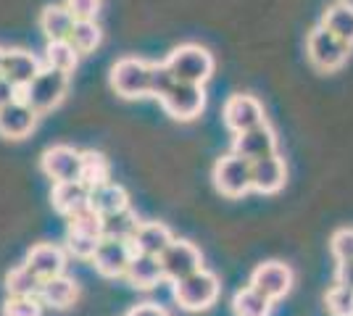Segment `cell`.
<instances>
[{
    "label": "cell",
    "instance_id": "1",
    "mask_svg": "<svg viewBox=\"0 0 353 316\" xmlns=\"http://www.w3.org/2000/svg\"><path fill=\"white\" fill-rule=\"evenodd\" d=\"M219 277L214 271L201 269L179 280L172 285V298L176 301V306L182 311H190V314H198V311H208L214 303L219 301Z\"/></svg>",
    "mask_w": 353,
    "mask_h": 316
},
{
    "label": "cell",
    "instance_id": "7",
    "mask_svg": "<svg viewBox=\"0 0 353 316\" xmlns=\"http://www.w3.org/2000/svg\"><path fill=\"white\" fill-rule=\"evenodd\" d=\"M159 103L174 121H192L198 119L203 114V108H206V90L201 85L176 82Z\"/></svg>",
    "mask_w": 353,
    "mask_h": 316
},
{
    "label": "cell",
    "instance_id": "20",
    "mask_svg": "<svg viewBox=\"0 0 353 316\" xmlns=\"http://www.w3.org/2000/svg\"><path fill=\"white\" fill-rule=\"evenodd\" d=\"M90 209L101 216H114V213H121V211L130 209V193L117 185V182H105V185H98L90 190Z\"/></svg>",
    "mask_w": 353,
    "mask_h": 316
},
{
    "label": "cell",
    "instance_id": "18",
    "mask_svg": "<svg viewBox=\"0 0 353 316\" xmlns=\"http://www.w3.org/2000/svg\"><path fill=\"white\" fill-rule=\"evenodd\" d=\"M285 180H288V166L280 153L253 161V190L272 196L285 187Z\"/></svg>",
    "mask_w": 353,
    "mask_h": 316
},
{
    "label": "cell",
    "instance_id": "13",
    "mask_svg": "<svg viewBox=\"0 0 353 316\" xmlns=\"http://www.w3.org/2000/svg\"><path fill=\"white\" fill-rule=\"evenodd\" d=\"M24 264L30 266L32 274L40 282H48L53 277H61L63 269H66V248L53 245V242H37L27 251Z\"/></svg>",
    "mask_w": 353,
    "mask_h": 316
},
{
    "label": "cell",
    "instance_id": "29",
    "mask_svg": "<svg viewBox=\"0 0 353 316\" xmlns=\"http://www.w3.org/2000/svg\"><path fill=\"white\" fill-rule=\"evenodd\" d=\"M69 43L79 50V56H88V53H92L95 48L103 43V30H101L98 21H74Z\"/></svg>",
    "mask_w": 353,
    "mask_h": 316
},
{
    "label": "cell",
    "instance_id": "12",
    "mask_svg": "<svg viewBox=\"0 0 353 316\" xmlns=\"http://www.w3.org/2000/svg\"><path fill=\"white\" fill-rule=\"evenodd\" d=\"M132 256L134 251L127 240H108V238H103L98 251H95V256H92V266L105 280H119V277L127 274V266H130Z\"/></svg>",
    "mask_w": 353,
    "mask_h": 316
},
{
    "label": "cell",
    "instance_id": "19",
    "mask_svg": "<svg viewBox=\"0 0 353 316\" xmlns=\"http://www.w3.org/2000/svg\"><path fill=\"white\" fill-rule=\"evenodd\" d=\"M50 203L61 216H74L79 211L90 209V187L82 182H59L50 190Z\"/></svg>",
    "mask_w": 353,
    "mask_h": 316
},
{
    "label": "cell",
    "instance_id": "37",
    "mask_svg": "<svg viewBox=\"0 0 353 316\" xmlns=\"http://www.w3.org/2000/svg\"><path fill=\"white\" fill-rule=\"evenodd\" d=\"M63 6L74 21H95V16L101 14V0H63Z\"/></svg>",
    "mask_w": 353,
    "mask_h": 316
},
{
    "label": "cell",
    "instance_id": "10",
    "mask_svg": "<svg viewBox=\"0 0 353 316\" xmlns=\"http://www.w3.org/2000/svg\"><path fill=\"white\" fill-rule=\"evenodd\" d=\"M40 169L53 185L59 182H82V151L72 145H53L43 153Z\"/></svg>",
    "mask_w": 353,
    "mask_h": 316
},
{
    "label": "cell",
    "instance_id": "5",
    "mask_svg": "<svg viewBox=\"0 0 353 316\" xmlns=\"http://www.w3.org/2000/svg\"><path fill=\"white\" fill-rule=\"evenodd\" d=\"M214 185L221 196L243 198L253 190V164L237 153H227L214 164Z\"/></svg>",
    "mask_w": 353,
    "mask_h": 316
},
{
    "label": "cell",
    "instance_id": "26",
    "mask_svg": "<svg viewBox=\"0 0 353 316\" xmlns=\"http://www.w3.org/2000/svg\"><path fill=\"white\" fill-rule=\"evenodd\" d=\"M77 66H79V50L69 40H56V43L45 45V69L72 74Z\"/></svg>",
    "mask_w": 353,
    "mask_h": 316
},
{
    "label": "cell",
    "instance_id": "35",
    "mask_svg": "<svg viewBox=\"0 0 353 316\" xmlns=\"http://www.w3.org/2000/svg\"><path fill=\"white\" fill-rule=\"evenodd\" d=\"M43 308L40 298H6L3 316H43Z\"/></svg>",
    "mask_w": 353,
    "mask_h": 316
},
{
    "label": "cell",
    "instance_id": "40",
    "mask_svg": "<svg viewBox=\"0 0 353 316\" xmlns=\"http://www.w3.org/2000/svg\"><path fill=\"white\" fill-rule=\"evenodd\" d=\"M14 101H19V90H16V87L8 82V79H6V76L0 74V108L11 105Z\"/></svg>",
    "mask_w": 353,
    "mask_h": 316
},
{
    "label": "cell",
    "instance_id": "4",
    "mask_svg": "<svg viewBox=\"0 0 353 316\" xmlns=\"http://www.w3.org/2000/svg\"><path fill=\"white\" fill-rule=\"evenodd\" d=\"M150 63L153 61L124 56L111 66V87L124 101L148 98V82H150Z\"/></svg>",
    "mask_w": 353,
    "mask_h": 316
},
{
    "label": "cell",
    "instance_id": "3",
    "mask_svg": "<svg viewBox=\"0 0 353 316\" xmlns=\"http://www.w3.org/2000/svg\"><path fill=\"white\" fill-rule=\"evenodd\" d=\"M66 90H69V74L56 72V69H43L19 92V98L30 105L34 114H48L63 101Z\"/></svg>",
    "mask_w": 353,
    "mask_h": 316
},
{
    "label": "cell",
    "instance_id": "28",
    "mask_svg": "<svg viewBox=\"0 0 353 316\" xmlns=\"http://www.w3.org/2000/svg\"><path fill=\"white\" fill-rule=\"evenodd\" d=\"M111 177V166L101 151H82V185H88L90 190L105 185Z\"/></svg>",
    "mask_w": 353,
    "mask_h": 316
},
{
    "label": "cell",
    "instance_id": "27",
    "mask_svg": "<svg viewBox=\"0 0 353 316\" xmlns=\"http://www.w3.org/2000/svg\"><path fill=\"white\" fill-rule=\"evenodd\" d=\"M232 311H235V316H272V301L248 285L235 293Z\"/></svg>",
    "mask_w": 353,
    "mask_h": 316
},
{
    "label": "cell",
    "instance_id": "30",
    "mask_svg": "<svg viewBox=\"0 0 353 316\" xmlns=\"http://www.w3.org/2000/svg\"><path fill=\"white\" fill-rule=\"evenodd\" d=\"M66 232L74 235H85L92 240H103V216L95 213L92 209H85L66 219Z\"/></svg>",
    "mask_w": 353,
    "mask_h": 316
},
{
    "label": "cell",
    "instance_id": "22",
    "mask_svg": "<svg viewBox=\"0 0 353 316\" xmlns=\"http://www.w3.org/2000/svg\"><path fill=\"white\" fill-rule=\"evenodd\" d=\"M72 30H74V16L69 14V8L63 3L45 6L43 14H40V32L48 37V43L69 40Z\"/></svg>",
    "mask_w": 353,
    "mask_h": 316
},
{
    "label": "cell",
    "instance_id": "31",
    "mask_svg": "<svg viewBox=\"0 0 353 316\" xmlns=\"http://www.w3.org/2000/svg\"><path fill=\"white\" fill-rule=\"evenodd\" d=\"M140 227V219L134 216L132 211H121V213H114V216H105L103 219V238L108 240H132L134 229Z\"/></svg>",
    "mask_w": 353,
    "mask_h": 316
},
{
    "label": "cell",
    "instance_id": "34",
    "mask_svg": "<svg viewBox=\"0 0 353 316\" xmlns=\"http://www.w3.org/2000/svg\"><path fill=\"white\" fill-rule=\"evenodd\" d=\"M101 240H92V238H85V235H74V232H66V253L74 258H82V261H92L95 251H98Z\"/></svg>",
    "mask_w": 353,
    "mask_h": 316
},
{
    "label": "cell",
    "instance_id": "15",
    "mask_svg": "<svg viewBox=\"0 0 353 316\" xmlns=\"http://www.w3.org/2000/svg\"><path fill=\"white\" fill-rule=\"evenodd\" d=\"M232 153H237L240 158H245L250 164L259 161V158H266V156H274L277 153V135H274V129L269 124H261L256 129L235 135Z\"/></svg>",
    "mask_w": 353,
    "mask_h": 316
},
{
    "label": "cell",
    "instance_id": "41",
    "mask_svg": "<svg viewBox=\"0 0 353 316\" xmlns=\"http://www.w3.org/2000/svg\"><path fill=\"white\" fill-rule=\"evenodd\" d=\"M3 59H6V48H0V69H3Z\"/></svg>",
    "mask_w": 353,
    "mask_h": 316
},
{
    "label": "cell",
    "instance_id": "9",
    "mask_svg": "<svg viewBox=\"0 0 353 316\" xmlns=\"http://www.w3.org/2000/svg\"><path fill=\"white\" fill-rule=\"evenodd\" d=\"M221 116H224V124H227V129H230L232 135H243V132H248V129H256V127L266 124L264 105L259 103V98L243 95V92L230 95V98L224 101Z\"/></svg>",
    "mask_w": 353,
    "mask_h": 316
},
{
    "label": "cell",
    "instance_id": "6",
    "mask_svg": "<svg viewBox=\"0 0 353 316\" xmlns=\"http://www.w3.org/2000/svg\"><path fill=\"white\" fill-rule=\"evenodd\" d=\"M306 53H309V61L319 72H338L340 66L348 61V56H351V45H345L343 40H338L332 32H327L319 24L309 34Z\"/></svg>",
    "mask_w": 353,
    "mask_h": 316
},
{
    "label": "cell",
    "instance_id": "11",
    "mask_svg": "<svg viewBox=\"0 0 353 316\" xmlns=\"http://www.w3.org/2000/svg\"><path fill=\"white\" fill-rule=\"evenodd\" d=\"M250 287L266 295L269 301H282L293 287V269L282 261H264L250 274Z\"/></svg>",
    "mask_w": 353,
    "mask_h": 316
},
{
    "label": "cell",
    "instance_id": "36",
    "mask_svg": "<svg viewBox=\"0 0 353 316\" xmlns=\"http://www.w3.org/2000/svg\"><path fill=\"white\" fill-rule=\"evenodd\" d=\"M330 251H332L338 264L340 261H353V227H343L332 235Z\"/></svg>",
    "mask_w": 353,
    "mask_h": 316
},
{
    "label": "cell",
    "instance_id": "2",
    "mask_svg": "<svg viewBox=\"0 0 353 316\" xmlns=\"http://www.w3.org/2000/svg\"><path fill=\"white\" fill-rule=\"evenodd\" d=\"M169 72L174 74L176 82H188V85H206L211 74H214V56L208 53L206 48L195 45V43H185L176 45L166 61Z\"/></svg>",
    "mask_w": 353,
    "mask_h": 316
},
{
    "label": "cell",
    "instance_id": "32",
    "mask_svg": "<svg viewBox=\"0 0 353 316\" xmlns=\"http://www.w3.org/2000/svg\"><path fill=\"white\" fill-rule=\"evenodd\" d=\"M324 306L332 316H353V290L343 285H332L324 295Z\"/></svg>",
    "mask_w": 353,
    "mask_h": 316
},
{
    "label": "cell",
    "instance_id": "16",
    "mask_svg": "<svg viewBox=\"0 0 353 316\" xmlns=\"http://www.w3.org/2000/svg\"><path fill=\"white\" fill-rule=\"evenodd\" d=\"M37 116L40 114H34L30 105L19 98L11 105L0 108V137H6V140L27 137L37 127Z\"/></svg>",
    "mask_w": 353,
    "mask_h": 316
},
{
    "label": "cell",
    "instance_id": "33",
    "mask_svg": "<svg viewBox=\"0 0 353 316\" xmlns=\"http://www.w3.org/2000/svg\"><path fill=\"white\" fill-rule=\"evenodd\" d=\"M176 85L174 74L169 72L166 63H150V82H148V98H159L161 101L166 92Z\"/></svg>",
    "mask_w": 353,
    "mask_h": 316
},
{
    "label": "cell",
    "instance_id": "39",
    "mask_svg": "<svg viewBox=\"0 0 353 316\" xmlns=\"http://www.w3.org/2000/svg\"><path fill=\"white\" fill-rule=\"evenodd\" d=\"M335 285L351 287L353 290V261H340L335 271Z\"/></svg>",
    "mask_w": 353,
    "mask_h": 316
},
{
    "label": "cell",
    "instance_id": "8",
    "mask_svg": "<svg viewBox=\"0 0 353 316\" xmlns=\"http://www.w3.org/2000/svg\"><path fill=\"white\" fill-rule=\"evenodd\" d=\"M159 264H161L163 280H169L174 285L179 280H185V277L203 269V256L190 240H174L159 256Z\"/></svg>",
    "mask_w": 353,
    "mask_h": 316
},
{
    "label": "cell",
    "instance_id": "14",
    "mask_svg": "<svg viewBox=\"0 0 353 316\" xmlns=\"http://www.w3.org/2000/svg\"><path fill=\"white\" fill-rule=\"evenodd\" d=\"M43 69L45 66L40 63V59H37L34 53L24 50V48H6V59H3L0 74L6 76L16 90L21 92Z\"/></svg>",
    "mask_w": 353,
    "mask_h": 316
},
{
    "label": "cell",
    "instance_id": "17",
    "mask_svg": "<svg viewBox=\"0 0 353 316\" xmlns=\"http://www.w3.org/2000/svg\"><path fill=\"white\" fill-rule=\"evenodd\" d=\"M172 242H174V238H172V232H169L166 224H161V222H140V227L134 229L130 245H132L134 253L159 258Z\"/></svg>",
    "mask_w": 353,
    "mask_h": 316
},
{
    "label": "cell",
    "instance_id": "38",
    "mask_svg": "<svg viewBox=\"0 0 353 316\" xmlns=\"http://www.w3.org/2000/svg\"><path fill=\"white\" fill-rule=\"evenodd\" d=\"M124 316H169V311L159 303H137Z\"/></svg>",
    "mask_w": 353,
    "mask_h": 316
},
{
    "label": "cell",
    "instance_id": "23",
    "mask_svg": "<svg viewBox=\"0 0 353 316\" xmlns=\"http://www.w3.org/2000/svg\"><path fill=\"white\" fill-rule=\"evenodd\" d=\"M77 295H79V287L74 282L72 277H66V274H61V277H53V280H48L43 282V290H40V301L43 306H50V308H69L74 301H77Z\"/></svg>",
    "mask_w": 353,
    "mask_h": 316
},
{
    "label": "cell",
    "instance_id": "24",
    "mask_svg": "<svg viewBox=\"0 0 353 316\" xmlns=\"http://www.w3.org/2000/svg\"><path fill=\"white\" fill-rule=\"evenodd\" d=\"M322 27L327 32H332L345 45L353 48V6H348V3L330 6L322 16Z\"/></svg>",
    "mask_w": 353,
    "mask_h": 316
},
{
    "label": "cell",
    "instance_id": "25",
    "mask_svg": "<svg viewBox=\"0 0 353 316\" xmlns=\"http://www.w3.org/2000/svg\"><path fill=\"white\" fill-rule=\"evenodd\" d=\"M43 282L32 274L27 264H19L6 274V293L8 298H40Z\"/></svg>",
    "mask_w": 353,
    "mask_h": 316
},
{
    "label": "cell",
    "instance_id": "21",
    "mask_svg": "<svg viewBox=\"0 0 353 316\" xmlns=\"http://www.w3.org/2000/svg\"><path fill=\"white\" fill-rule=\"evenodd\" d=\"M124 280L130 282V287L134 290H153L163 280L161 264L156 256H143V253H134Z\"/></svg>",
    "mask_w": 353,
    "mask_h": 316
}]
</instances>
